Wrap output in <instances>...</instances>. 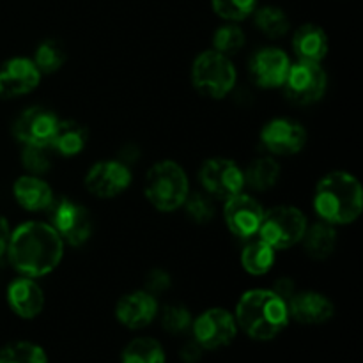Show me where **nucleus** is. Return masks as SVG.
<instances>
[{
  "instance_id": "nucleus-10",
  "label": "nucleus",
  "mask_w": 363,
  "mask_h": 363,
  "mask_svg": "<svg viewBox=\"0 0 363 363\" xmlns=\"http://www.w3.org/2000/svg\"><path fill=\"white\" fill-rule=\"evenodd\" d=\"M195 342L201 344L202 350L215 351L225 347L236 339L238 325L234 315L225 308H209L202 312L194 323Z\"/></svg>"
},
{
  "instance_id": "nucleus-12",
  "label": "nucleus",
  "mask_w": 363,
  "mask_h": 363,
  "mask_svg": "<svg viewBox=\"0 0 363 363\" xmlns=\"http://www.w3.org/2000/svg\"><path fill=\"white\" fill-rule=\"evenodd\" d=\"M261 142L275 156L298 155L307 144V130L298 121L277 117L262 128Z\"/></svg>"
},
{
  "instance_id": "nucleus-30",
  "label": "nucleus",
  "mask_w": 363,
  "mask_h": 363,
  "mask_svg": "<svg viewBox=\"0 0 363 363\" xmlns=\"http://www.w3.org/2000/svg\"><path fill=\"white\" fill-rule=\"evenodd\" d=\"M211 7L222 20L238 23L254 14L257 0H211Z\"/></svg>"
},
{
  "instance_id": "nucleus-17",
  "label": "nucleus",
  "mask_w": 363,
  "mask_h": 363,
  "mask_svg": "<svg viewBox=\"0 0 363 363\" xmlns=\"http://www.w3.org/2000/svg\"><path fill=\"white\" fill-rule=\"evenodd\" d=\"M160 307L156 296L147 291H133L119 300L116 307V318L130 330H142L151 325L158 315Z\"/></svg>"
},
{
  "instance_id": "nucleus-16",
  "label": "nucleus",
  "mask_w": 363,
  "mask_h": 363,
  "mask_svg": "<svg viewBox=\"0 0 363 363\" xmlns=\"http://www.w3.org/2000/svg\"><path fill=\"white\" fill-rule=\"evenodd\" d=\"M291 60L284 50L275 46H266L257 50L248 62L250 77L259 87L277 89L282 87L287 73H289Z\"/></svg>"
},
{
  "instance_id": "nucleus-37",
  "label": "nucleus",
  "mask_w": 363,
  "mask_h": 363,
  "mask_svg": "<svg viewBox=\"0 0 363 363\" xmlns=\"http://www.w3.org/2000/svg\"><path fill=\"white\" fill-rule=\"evenodd\" d=\"M202 347L201 344H197L195 340L191 342H186L183 347H181V360L184 363H197L202 358Z\"/></svg>"
},
{
  "instance_id": "nucleus-28",
  "label": "nucleus",
  "mask_w": 363,
  "mask_h": 363,
  "mask_svg": "<svg viewBox=\"0 0 363 363\" xmlns=\"http://www.w3.org/2000/svg\"><path fill=\"white\" fill-rule=\"evenodd\" d=\"M32 62L41 74L57 73L66 62V50L57 39H45L35 48Z\"/></svg>"
},
{
  "instance_id": "nucleus-2",
  "label": "nucleus",
  "mask_w": 363,
  "mask_h": 363,
  "mask_svg": "<svg viewBox=\"0 0 363 363\" xmlns=\"http://www.w3.org/2000/svg\"><path fill=\"white\" fill-rule=\"evenodd\" d=\"M236 325L254 340H272L289 325V308L272 289H250L238 300Z\"/></svg>"
},
{
  "instance_id": "nucleus-3",
  "label": "nucleus",
  "mask_w": 363,
  "mask_h": 363,
  "mask_svg": "<svg viewBox=\"0 0 363 363\" xmlns=\"http://www.w3.org/2000/svg\"><path fill=\"white\" fill-rule=\"evenodd\" d=\"M314 209L323 222L332 225L357 222L363 211L360 181L344 170L326 174L315 186Z\"/></svg>"
},
{
  "instance_id": "nucleus-23",
  "label": "nucleus",
  "mask_w": 363,
  "mask_h": 363,
  "mask_svg": "<svg viewBox=\"0 0 363 363\" xmlns=\"http://www.w3.org/2000/svg\"><path fill=\"white\" fill-rule=\"evenodd\" d=\"M301 243H303L308 257L314 259V261H325L337 248L335 225L323 222V220L318 223H312L305 230Z\"/></svg>"
},
{
  "instance_id": "nucleus-38",
  "label": "nucleus",
  "mask_w": 363,
  "mask_h": 363,
  "mask_svg": "<svg viewBox=\"0 0 363 363\" xmlns=\"http://www.w3.org/2000/svg\"><path fill=\"white\" fill-rule=\"evenodd\" d=\"M9 236H11L9 222H7V218H4V216L0 215V257L6 254L7 243H9Z\"/></svg>"
},
{
  "instance_id": "nucleus-15",
  "label": "nucleus",
  "mask_w": 363,
  "mask_h": 363,
  "mask_svg": "<svg viewBox=\"0 0 363 363\" xmlns=\"http://www.w3.org/2000/svg\"><path fill=\"white\" fill-rule=\"evenodd\" d=\"M41 73L27 57H13L0 66V98L13 99L38 89Z\"/></svg>"
},
{
  "instance_id": "nucleus-13",
  "label": "nucleus",
  "mask_w": 363,
  "mask_h": 363,
  "mask_svg": "<svg viewBox=\"0 0 363 363\" xmlns=\"http://www.w3.org/2000/svg\"><path fill=\"white\" fill-rule=\"evenodd\" d=\"M59 117L43 106H30L13 123V137L21 145H48L55 133Z\"/></svg>"
},
{
  "instance_id": "nucleus-1",
  "label": "nucleus",
  "mask_w": 363,
  "mask_h": 363,
  "mask_svg": "<svg viewBox=\"0 0 363 363\" xmlns=\"http://www.w3.org/2000/svg\"><path fill=\"white\" fill-rule=\"evenodd\" d=\"M11 266L28 279L50 275L64 257V241L50 223L23 222L11 230L6 250Z\"/></svg>"
},
{
  "instance_id": "nucleus-7",
  "label": "nucleus",
  "mask_w": 363,
  "mask_h": 363,
  "mask_svg": "<svg viewBox=\"0 0 363 363\" xmlns=\"http://www.w3.org/2000/svg\"><path fill=\"white\" fill-rule=\"evenodd\" d=\"M284 94L298 106H308L321 101L328 89V74L319 62L298 60L291 64L289 73L282 84Z\"/></svg>"
},
{
  "instance_id": "nucleus-24",
  "label": "nucleus",
  "mask_w": 363,
  "mask_h": 363,
  "mask_svg": "<svg viewBox=\"0 0 363 363\" xmlns=\"http://www.w3.org/2000/svg\"><path fill=\"white\" fill-rule=\"evenodd\" d=\"M245 186H250L255 191H268L279 183L280 179V165L277 160L269 156L255 158L247 169L243 170Z\"/></svg>"
},
{
  "instance_id": "nucleus-34",
  "label": "nucleus",
  "mask_w": 363,
  "mask_h": 363,
  "mask_svg": "<svg viewBox=\"0 0 363 363\" xmlns=\"http://www.w3.org/2000/svg\"><path fill=\"white\" fill-rule=\"evenodd\" d=\"M160 321L167 332L177 335V333L186 332L194 319H191L190 311L184 305H167L160 314Z\"/></svg>"
},
{
  "instance_id": "nucleus-19",
  "label": "nucleus",
  "mask_w": 363,
  "mask_h": 363,
  "mask_svg": "<svg viewBox=\"0 0 363 363\" xmlns=\"http://www.w3.org/2000/svg\"><path fill=\"white\" fill-rule=\"evenodd\" d=\"M7 305L18 318L34 319L45 307V293L35 279L18 277L7 287Z\"/></svg>"
},
{
  "instance_id": "nucleus-32",
  "label": "nucleus",
  "mask_w": 363,
  "mask_h": 363,
  "mask_svg": "<svg viewBox=\"0 0 363 363\" xmlns=\"http://www.w3.org/2000/svg\"><path fill=\"white\" fill-rule=\"evenodd\" d=\"M48 145H23L21 149V165L30 176H43L52 169V155Z\"/></svg>"
},
{
  "instance_id": "nucleus-33",
  "label": "nucleus",
  "mask_w": 363,
  "mask_h": 363,
  "mask_svg": "<svg viewBox=\"0 0 363 363\" xmlns=\"http://www.w3.org/2000/svg\"><path fill=\"white\" fill-rule=\"evenodd\" d=\"M183 206L188 218H190L191 222L199 223V225L209 223L215 218V204H213L211 197H209L208 194H201V191L188 194Z\"/></svg>"
},
{
  "instance_id": "nucleus-9",
  "label": "nucleus",
  "mask_w": 363,
  "mask_h": 363,
  "mask_svg": "<svg viewBox=\"0 0 363 363\" xmlns=\"http://www.w3.org/2000/svg\"><path fill=\"white\" fill-rule=\"evenodd\" d=\"M199 179L206 194L223 201L241 194L245 188L243 170L229 158L206 160L199 172Z\"/></svg>"
},
{
  "instance_id": "nucleus-5",
  "label": "nucleus",
  "mask_w": 363,
  "mask_h": 363,
  "mask_svg": "<svg viewBox=\"0 0 363 363\" xmlns=\"http://www.w3.org/2000/svg\"><path fill=\"white\" fill-rule=\"evenodd\" d=\"M236 78L233 60L215 50L199 53L191 64V84L206 98H225L236 85Z\"/></svg>"
},
{
  "instance_id": "nucleus-4",
  "label": "nucleus",
  "mask_w": 363,
  "mask_h": 363,
  "mask_svg": "<svg viewBox=\"0 0 363 363\" xmlns=\"http://www.w3.org/2000/svg\"><path fill=\"white\" fill-rule=\"evenodd\" d=\"M144 194L158 211L172 213L183 208L190 194V181L179 163L172 160H162L145 174Z\"/></svg>"
},
{
  "instance_id": "nucleus-36",
  "label": "nucleus",
  "mask_w": 363,
  "mask_h": 363,
  "mask_svg": "<svg viewBox=\"0 0 363 363\" xmlns=\"http://www.w3.org/2000/svg\"><path fill=\"white\" fill-rule=\"evenodd\" d=\"M272 291L275 294H279V296L282 298L284 301H289L291 298L296 294V286H294V282L291 279H286V277H282V279H279L275 284H273Z\"/></svg>"
},
{
  "instance_id": "nucleus-14",
  "label": "nucleus",
  "mask_w": 363,
  "mask_h": 363,
  "mask_svg": "<svg viewBox=\"0 0 363 363\" xmlns=\"http://www.w3.org/2000/svg\"><path fill=\"white\" fill-rule=\"evenodd\" d=\"M262 216H264V209L252 195L241 191L225 201L223 218L229 230L236 238H252L257 234Z\"/></svg>"
},
{
  "instance_id": "nucleus-25",
  "label": "nucleus",
  "mask_w": 363,
  "mask_h": 363,
  "mask_svg": "<svg viewBox=\"0 0 363 363\" xmlns=\"http://www.w3.org/2000/svg\"><path fill=\"white\" fill-rule=\"evenodd\" d=\"M275 248L269 247L266 241L255 240L250 241L241 252V266L248 275L261 277L266 275L275 264Z\"/></svg>"
},
{
  "instance_id": "nucleus-31",
  "label": "nucleus",
  "mask_w": 363,
  "mask_h": 363,
  "mask_svg": "<svg viewBox=\"0 0 363 363\" xmlns=\"http://www.w3.org/2000/svg\"><path fill=\"white\" fill-rule=\"evenodd\" d=\"M213 46L215 52L223 53V55H234L245 46V32L236 23H225L220 28H216L213 35Z\"/></svg>"
},
{
  "instance_id": "nucleus-27",
  "label": "nucleus",
  "mask_w": 363,
  "mask_h": 363,
  "mask_svg": "<svg viewBox=\"0 0 363 363\" xmlns=\"http://www.w3.org/2000/svg\"><path fill=\"white\" fill-rule=\"evenodd\" d=\"M123 363H165L162 344L149 337L131 340L123 351Z\"/></svg>"
},
{
  "instance_id": "nucleus-29",
  "label": "nucleus",
  "mask_w": 363,
  "mask_h": 363,
  "mask_svg": "<svg viewBox=\"0 0 363 363\" xmlns=\"http://www.w3.org/2000/svg\"><path fill=\"white\" fill-rule=\"evenodd\" d=\"M0 363H48V358L38 344L13 342L0 350Z\"/></svg>"
},
{
  "instance_id": "nucleus-20",
  "label": "nucleus",
  "mask_w": 363,
  "mask_h": 363,
  "mask_svg": "<svg viewBox=\"0 0 363 363\" xmlns=\"http://www.w3.org/2000/svg\"><path fill=\"white\" fill-rule=\"evenodd\" d=\"M13 195L18 204L27 211H45L53 202V190L46 181L39 176H21L14 181Z\"/></svg>"
},
{
  "instance_id": "nucleus-6",
  "label": "nucleus",
  "mask_w": 363,
  "mask_h": 363,
  "mask_svg": "<svg viewBox=\"0 0 363 363\" xmlns=\"http://www.w3.org/2000/svg\"><path fill=\"white\" fill-rule=\"evenodd\" d=\"M308 222L303 211L294 206H277L262 216L259 236L275 250H286L301 243Z\"/></svg>"
},
{
  "instance_id": "nucleus-11",
  "label": "nucleus",
  "mask_w": 363,
  "mask_h": 363,
  "mask_svg": "<svg viewBox=\"0 0 363 363\" xmlns=\"http://www.w3.org/2000/svg\"><path fill=\"white\" fill-rule=\"evenodd\" d=\"M133 174L121 160H103L85 174V188L99 199H113L130 188Z\"/></svg>"
},
{
  "instance_id": "nucleus-21",
  "label": "nucleus",
  "mask_w": 363,
  "mask_h": 363,
  "mask_svg": "<svg viewBox=\"0 0 363 363\" xmlns=\"http://www.w3.org/2000/svg\"><path fill=\"white\" fill-rule=\"evenodd\" d=\"M293 50L298 60L321 64V60L328 55L330 50V41L325 28L315 23L301 25L293 35Z\"/></svg>"
},
{
  "instance_id": "nucleus-26",
  "label": "nucleus",
  "mask_w": 363,
  "mask_h": 363,
  "mask_svg": "<svg viewBox=\"0 0 363 363\" xmlns=\"http://www.w3.org/2000/svg\"><path fill=\"white\" fill-rule=\"evenodd\" d=\"M255 27L264 35L272 39L284 38L289 32V18L284 13V9L277 6H264L261 9H255Z\"/></svg>"
},
{
  "instance_id": "nucleus-35",
  "label": "nucleus",
  "mask_w": 363,
  "mask_h": 363,
  "mask_svg": "<svg viewBox=\"0 0 363 363\" xmlns=\"http://www.w3.org/2000/svg\"><path fill=\"white\" fill-rule=\"evenodd\" d=\"M170 286H172V279H170L169 273L162 268L151 269V272L147 273V277H145V291L151 293L152 296L165 293V291L170 289Z\"/></svg>"
},
{
  "instance_id": "nucleus-18",
  "label": "nucleus",
  "mask_w": 363,
  "mask_h": 363,
  "mask_svg": "<svg viewBox=\"0 0 363 363\" xmlns=\"http://www.w3.org/2000/svg\"><path fill=\"white\" fill-rule=\"evenodd\" d=\"M287 308H289V318L300 325H325L335 314L332 300L315 291L296 293L287 301Z\"/></svg>"
},
{
  "instance_id": "nucleus-8",
  "label": "nucleus",
  "mask_w": 363,
  "mask_h": 363,
  "mask_svg": "<svg viewBox=\"0 0 363 363\" xmlns=\"http://www.w3.org/2000/svg\"><path fill=\"white\" fill-rule=\"evenodd\" d=\"M50 225L71 247H82L92 234V218L87 209L71 199H59L50 204Z\"/></svg>"
},
{
  "instance_id": "nucleus-22",
  "label": "nucleus",
  "mask_w": 363,
  "mask_h": 363,
  "mask_svg": "<svg viewBox=\"0 0 363 363\" xmlns=\"http://www.w3.org/2000/svg\"><path fill=\"white\" fill-rule=\"evenodd\" d=\"M89 142V131L82 123L73 119H66L57 123L55 133H53L50 147L60 156L73 158L80 155Z\"/></svg>"
}]
</instances>
